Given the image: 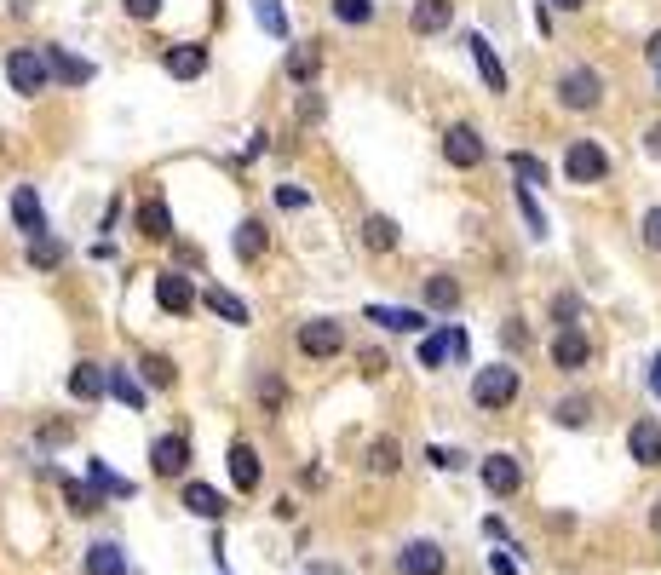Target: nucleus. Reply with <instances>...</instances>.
Masks as SVG:
<instances>
[{
  "instance_id": "nucleus-42",
  "label": "nucleus",
  "mask_w": 661,
  "mask_h": 575,
  "mask_svg": "<svg viewBox=\"0 0 661 575\" xmlns=\"http://www.w3.org/2000/svg\"><path fill=\"white\" fill-rule=\"evenodd\" d=\"M552 317H558V328H575V317H581V299H575V294H558V299H552Z\"/></svg>"
},
{
  "instance_id": "nucleus-28",
  "label": "nucleus",
  "mask_w": 661,
  "mask_h": 575,
  "mask_svg": "<svg viewBox=\"0 0 661 575\" xmlns=\"http://www.w3.org/2000/svg\"><path fill=\"white\" fill-rule=\"evenodd\" d=\"M29 265L35 271H58L64 265V242L58 236H29Z\"/></svg>"
},
{
  "instance_id": "nucleus-46",
  "label": "nucleus",
  "mask_w": 661,
  "mask_h": 575,
  "mask_svg": "<svg viewBox=\"0 0 661 575\" xmlns=\"http://www.w3.org/2000/svg\"><path fill=\"white\" fill-rule=\"evenodd\" d=\"M121 6H127V18H138V23H150L161 12V0H121Z\"/></svg>"
},
{
  "instance_id": "nucleus-17",
  "label": "nucleus",
  "mask_w": 661,
  "mask_h": 575,
  "mask_svg": "<svg viewBox=\"0 0 661 575\" xmlns=\"http://www.w3.org/2000/svg\"><path fill=\"white\" fill-rule=\"evenodd\" d=\"M104 391H110V368H98V363H75V368H69V397L98 403Z\"/></svg>"
},
{
  "instance_id": "nucleus-1",
  "label": "nucleus",
  "mask_w": 661,
  "mask_h": 575,
  "mask_svg": "<svg viewBox=\"0 0 661 575\" xmlns=\"http://www.w3.org/2000/svg\"><path fill=\"white\" fill-rule=\"evenodd\" d=\"M6 81L18 98H35L46 92L58 75H52V58H46V46H12V58H6Z\"/></svg>"
},
{
  "instance_id": "nucleus-23",
  "label": "nucleus",
  "mask_w": 661,
  "mask_h": 575,
  "mask_svg": "<svg viewBox=\"0 0 661 575\" xmlns=\"http://www.w3.org/2000/svg\"><path fill=\"white\" fill-rule=\"evenodd\" d=\"M138 230H144L150 242H167V236H173V213H167L161 196H150V202L138 207Z\"/></svg>"
},
{
  "instance_id": "nucleus-43",
  "label": "nucleus",
  "mask_w": 661,
  "mask_h": 575,
  "mask_svg": "<svg viewBox=\"0 0 661 575\" xmlns=\"http://www.w3.org/2000/svg\"><path fill=\"white\" fill-rule=\"evenodd\" d=\"M639 236H644V248L661 253V207H650V213L639 219Z\"/></svg>"
},
{
  "instance_id": "nucleus-22",
  "label": "nucleus",
  "mask_w": 661,
  "mask_h": 575,
  "mask_svg": "<svg viewBox=\"0 0 661 575\" xmlns=\"http://www.w3.org/2000/svg\"><path fill=\"white\" fill-rule=\"evenodd\" d=\"M87 575H127V552L115 541H92L87 547Z\"/></svg>"
},
{
  "instance_id": "nucleus-26",
  "label": "nucleus",
  "mask_w": 661,
  "mask_h": 575,
  "mask_svg": "<svg viewBox=\"0 0 661 575\" xmlns=\"http://www.w3.org/2000/svg\"><path fill=\"white\" fill-rule=\"evenodd\" d=\"M202 305H207V311H213V317L236 322V328H242V322H248V305H242V299L230 294V288H207V294H202Z\"/></svg>"
},
{
  "instance_id": "nucleus-13",
  "label": "nucleus",
  "mask_w": 661,
  "mask_h": 575,
  "mask_svg": "<svg viewBox=\"0 0 661 575\" xmlns=\"http://www.w3.org/2000/svg\"><path fill=\"white\" fill-rule=\"evenodd\" d=\"M12 219H18L23 236H46V207H41V196H35V184H18V190H12Z\"/></svg>"
},
{
  "instance_id": "nucleus-50",
  "label": "nucleus",
  "mask_w": 661,
  "mask_h": 575,
  "mask_svg": "<svg viewBox=\"0 0 661 575\" xmlns=\"http://www.w3.org/2000/svg\"><path fill=\"white\" fill-rule=\"evenodd\" d=\"M650 391H656V397H661V351H656V357H650Z\"/></svg>"
},
{
  "instance_id": "nucleus-9",
  "label": "nucleus",
  "mask_w": 661,
  "mask_h": 575,
  "mask_svg": "<svg viewBox=\"0 0 661 575\" xmlns=\"http://www.w3.org/2000/svg\"><path fill=\"white\" fill-rule=\"evenodd\" d=\"M443 156H449V167H478L489 150H483L478 127H466V121H455L449 133H443Z\"/></svg>"
},
{
  "instance_id": "nucleus-37",
  "label": "nucleus",
  "mask_w": 661,
  "mask_h": 575,
  "mask_svg": "<svg viewBox=\"0 0 661 575\" xmlns=\"http://www.w3.org/2000/svg\"><path fill=\"white\" fill-rule=\"evenodd\" d=\"M138 374H144V386H173V363L167 357H144Z\"/></svg>"
},
{
  "instance_id": "nucleus-21",
  "label": "nucleus",
  "mask_w": 661,
  "mask_h": 575,
  "mask_svg": "<svg viewBox=\"0 0 661 575\" xmlns=\"http://www.w3.org/2000/svg\"><path fill=\"white\" fill-rule=\"evenodd\" d=\"M161 64H167V75H173V81H196V75L207 69V52H202V46H173Z\"/></svg>"
},
{
  "instance_id": "nucleus-36",
  "label": "nucleus",
  "mask_w": 661,
  "mask_h": 575,
  "mask_svg": "<svg viewBox=\"0 0 661 575\" xmlns=\"http://www.w3.org/2000/svg\"><path fill=\"white\" fill-rule=\"evenodd\" d=\"M518 207H524V225H529V236H547V213H541V202L529 196L524 184H518Z\"/></svg>"
},
{
  "instance_id": "nucleus-48",
  "label": "nucleus",
  "mask_w": 661,
  "mask_h": 575,
  "mask_svg": "<svg viewBox=\"0 0 661 575\" xmlns=\"http://www.w3.org/2000/svg\"><path fill=\"white\" fill-rule=\"evenodd\" d=\"M644 150H650V156L661 161V121H656V127H650V133H644Z\"/></svg>"
},
{
  "instance_id": "nucleus-44",
  "label": "nucleus",
  "mask_w": 661,
  "mask_h": 575,
  "mask_svg": "<svg viewBox=\"0 0 661 575\" xmlns=\"http://www.w3.org/2000/svg\"><path fill=\"white\" fill-rule=\"evenodd\" d=\"M305 202H311V196H305L299 184H282V190H276V207H288V213H299Z\"/></svg>"
},
{
  "instance_id": "nucleus-33",
  "label": "nucleus",
  "mask_w": 661,
  "mask_h": 575,
  "mask_svg": "<svg viewBox=\"0 0 661 575\" xmlns=\"http://www.w3.org/2000/svg\"><path fill=\"white\" fill-rule=\"evenodd\" d=\"M552 420H558V426H587V420H593V397H564V403L552 409Z\"/></svg>"
},
{
  "instance_id": "nucleus-39",
  "label": "nucleus",
  "mask_w": 661,
  "mask_h": 575,
  "mask_svg": "<svg viewBox=\"0 0 661 575\" xmlns=\"http://www.w3.org/2000/svg\"><path fill=\"white\" fill-rule=\"evenodd\" d=\"M368 466H374V472H397V443H391V437H380V443L368 449Z\"/></svg>"
},
{
  "instance_id": "nucleus-11",
  "label": "nucleus",
  "mask_w": 661,
  "mask_h": 575,
  "mask_svg": "<svg viewBox=\"0 0 661 575\" xmlns=\"http://www.w3.org/2000/svg\"><path fill=\"white\" fill-rule=\"evenodd\" d=\"M184 466H190V443L184 437H156L150 443V472L156 478H179Z\"/></svg>"
},
{
  "instance_id": "nucleus-49",
  "label": "nucleus",
  "mask_w": 661,
  "mask_h": 575,
  "mask_svg": "<svg viewBox=\"0 0 661 575\" xmlns=\"http://www.w3.org/2000/svg\"><path fill=\"white\" fill-rule=\"evenodd\" d=\"M644 58H650V64L661 69V29H656V35H650V46H644Z\"/></svg>"
},
{
  "instance_id": "nucleus-12",
  "label": "nucleus",
  "mask_w": 661,
  "mask_h": 575,
  "mask_svg": "<svg viewBox=\"0 0 661 575\" xmlns=\"http://www.w3.org/2000/svg\"><path fill=\"white\" fill-rule=\"evenodd\" d=\"M627 455L639 460V466H661V420H633V432H627Z\"/></svg>"
},
{
  "instance_id": "nucleus-19",
  "label": "nucleus",
  "mask_w": 661,
  "mask_h": 575,
  "mask_svg": "<svg viewBox=\"0 0 661 575\" xmlns=\"http://www.w3.org/2000/svg\"><path fill=\"white\" fill-rule=\"evenodd\" d=\"M230 483L253 495L259 489V455H253V443H230Z\"/></svg>"
},
{
  "instance_id": "nucleus-7",
  "label": "nucleus",
  "mask_w": 661,
  "mask_h": 575,
  "mask_svg": "<svg viewBox=\"0 0 661 575\" xmlns=\"http://www.w3.org/2000/svg\"><path fill=\"white\" fill-rule=\"evenodd\" d=\"M552 363L564 368V374H581V368L593 363V340L581 328H558L552 334Z\"/></svg>"
},
{
  "instance_id": "nucleus-10",
  "label": "nucleus",
  "mask_w": 661,
  "mask_h": 575,
  "mask_svg": "<svg viewBox=\"0 0 661 575\" xmlns=\"http://www.w3.org/2000/svg\"><path fill=\"white\" fill-rule=\"evenodd\" d=\"M363 317L386 334H426V311H414V305H368Z\"/></svg>"
},
{
  "instance_id": "nucleus-38",
  "label": "nucleus",
  "mask_w": 661,
  "mask_h": 575,
  "mask_svg": "<svg viewBox=\"0 0 661 575\" xmlns=\"http://www.w3.org/2000/svg\"><path fill=\"white\" fill-rule=\"evenodd\" d=\"M334 18L340 23H368L374 18V0H334Z\"/></svg>"
},
{
  "instance_id": "nucleus-15",
  "label": "nucleus",
  "mask_w": 661,
  "mask_h": 575,
  "mask_svg": "<svg viewBox=\"0 0 661 575\" xmlns=\"http://www.w3.org/2000/svg\"><path fill=\"white\" fill-rule=\"evenodd\" d=\"M409 23H414V35H443L455 23V0H414Z\"/></svg>"
},
{
  "instance_id": "nucleus-52",
  "label": "nucleus",
  "mask_w": 661,
  "mask_h": 575,
  "mask_svg": "<svg viewBox=\"0 0 661 575\" xmlns=\"http://www.w3.org/2000/svg\"><path fill=\"white\" fill-rule=\"evenodd\" d=\"M650 524H656V529H661V501H656V512H650Z\"/></svg>"
},
{
  "instance_id": "nucleus-8",
  "label": "nucleus",
  "mask_w": 661,
  "mask_h": 575,
  "mask_svg": "<svg viewBox=\"0 0 661 575\" xmlns=\"http://www.w3.org/2000/svg\"><path fill=\"white\" fill-rule=\"evenodd\" d=\"M443 564H449V552L437 541H403L397 552V575H443Z\"/></svg>"
},
{
  "instance_id": "nucleus-45",
  "label": "nucleus",
  "mask_w": 661,
  "mask_h": 575,
  "mask_svg": "<svg viewBox=\"0 0 661 575\" xmlns=\"http://www.w3.org/2000/svg\"><path fill=\"white\" fill-rule=\"evenodd\" d=\"M259 403H265V409H282V380H276V374L259 380Z\"/></svg>"
},
{
  "instance_id": "nucleus-35",
  "label": "nucleus",
  "mask_w": 661,
  "mask_h": 575,
  "mask_svg": "<svg viewBox=\"0 0 661 575\" xmlns=\"http://www.w3.org/2000/svg\"><path fill=\"white\" fill-rule=\"evenodd\" d=\"M443 357H455V351H449V328H443V334H426V340H420V368H437Z\"/></svg>"
},
{
  "instance_id": "nucleus-47",
  "label": "nucleus",
  "mask_w": 661,
  "mask_h": 575,
  "mask_svg": "<svg viewBox=\"0 0 661 575\" xmlns=\"http://www.w3.org/2000/svg\"><path fill=\"white\" fill-rule=\"evenodd\" d=\"M489 570H495V575H518V564H512L506 552H489Z\"/></svg>"
},
{
  "instance_id": "nucleus-30",
  "label": "nucleus",
  "mask_w": 661,
  "mask_h": 575,
  "mask_svg": "<svg viewBox=\"0 0 661 575\" xmlns=\"http://www.w3.org/2000/svg\"><path fill=\"white\" fill-rule=\"evenodd\" d=\"M426 305H432V311H455L460 305V282L455 276H426Z\"/></svg>"
},
{
  "instance_id": "nucleus-3",
  "label": "nucleus",
  "mask_w": 661,
  "mask_h": 575,
  "mask_svg": "<svg viewBox=\"0 0 661 575\" xmlns=\"http://www.w3.org/2000/svg\"><path fill=\"white\" fill-rule=\"evenodd\" d=\"M564 179H570V184H598V179H610V156L598 150L593 138H575L570 150H564Z\"/></svg>"
},
{
  "instance_id": "nucleus-5",
  "label": "nucleus",
  "mask_w": 661,
  "mask_h": 575,
  "mask_svg": "<svg viewBox=\"0 0 661 575\" xmlns=\"http://www.w3.org/2000/svg\"><path fill=\"white\" fill-rule=\"evenodd\" d=\"M478 478H483V489H489L495 501H506V495H518V489H524V466H518V455L495 449V455H483Z\"/></svg>"
},
{
  "instance_id": "nucleus-2",
  "label": "nucleus",
  "mask_w": 661,
  "mask_h": 575,
  "mask_svg": "<svg viewBox=\"0 0 661 575\" xmlns=\"http://www.w3.org/2000/svg\"><path fill=\"white\" fill-rule=\"evenodd\" d=\"M512 397H518V368L512 363L478 368V380H472V403H478V409H506Z\"/></svg>"
},
{
  "instance_id": "nucleus-4",
  "label": "nucleus",
  "mask_w": 661,
  "mask_h": 575,
  "mask_svg": "<svg viewBox=\"0 0 661 575\" xmlns=\"http://www.w3.org/2000/svg\"><path fill=\"white\" fill-rule=\"evenodd\" d=\"M558 104H564V110H598V104H604V75H598V69H570V75H564V81H558Z\"/></svg>"
},
{
  "instance_id": "nucleus-34",
  "label": "nucleus",
  "mask_w": 661,
  "mask_h": 575,
  "mask_svg": "<svg viewBox=\"0 0 661 575\" xmlns=\"http://www.w3.org/2000/svg\"><path fill=\"white\" fill-rule=\"evenodd\" d=\"M87 478L98 483L104 495H133V483H127V478H115V472L104 466V460H87Z\"/></svg>"
},
{
  "instance_id": "nucleus-27",
  "label": "nucleus",
  "mask_w": 661,
  "mask_h": 575,
  "mask_svg": "<svg viewBox=\"0 0 661 575\" xmlns=\"http://www.w3.org/2000/svg\"><path fill=\"white\" fill-rule=\"evenodd\" d=\"M506 167H512V173L524 179V190H535V184H547V179H552V173H547V161H541V156H529V150H512V156H506Z\"/></svg>"
},
{
  "instance_id": "nucleus-40",
  "label": "nucleus",
  "mask_w": 661,
  "mask_h": 575,
  "mask_svg": "<svg viewBox=\"0 0 661 575\" xmlns=\"http://www.w3.org/2000/svg\"><path fill=\"white\" fill-rule=\"evenodd\" d=\"M426 460H432L437 472H460V466H466V455H460V449H443V443H432V449H426Z\"/></svg>"
},
{
  "instance_id": "nucleus-6",
  "label": "nucleus",
  "mask_w": 661,
  "mask_h": 575,
  "mask_svg": "<svg viewBox=\"0 0 661 575\" xmlns=\"http://www.w3.org/2000/svg\"><path fill=\"white\" fill-rule=\"evenodd\" d=\"M299 351H305V357H340L345 351V328L334 317H317V322H299Z\"/></svg>"
},
{
  "instance_id": "nucleus-20",
  "label": "nucleus",
  "mask_w": 661,
  "mask_h": 575,
  "mask_svg": "<svg viewBox=\"0 0 661 575\" xmlns=\"http://www.w3.org/2000/svg\"><path fill=\"white\" fill-rule=\"evenodd\" d=\"M46 58H52V75H58L64 87H87L92 81V64L75 58V52H64V46H46Z\"/></svg>"
},
{
  "instance_id": "nucleus-24",
  "label": "nucleus",
  "mask_w": 661,
  "mask_h": 575,
  "mask_svg": "<svg viewBox=\"0 0 661 575\" xmlns=\"http://www.w3.org/2000/svg\"><path fill=\"white\" fill-rule=\"evenodd\" d=\"M184 506H190L196 518H225V495H219L213 483H184Z\"/></svg>"
},
{
  "instance_id": "nucleus-14",
  "label": "nucleus",
  "mask_w": 661,
  "mask_h": 575,
  "mask_svg": "<svg viewBox=\"0 0 661 575\" xmlns=\"http://www.w3.org/2000/svg\"><path fill=\"white\" fill-rule=\"evenodd\" d=\"M156 299H161V311H173V317H184V311L196 305V288H190V276H179V271H161V276H156Z\"/></svg>"
},
{
  "instance_id": "nucleus-41",
  "label": "nucleus",
  "mask_w": 661,
  "mask_h": 575,
  "mask_svg": "<svg viewBox=\"0 0 661 575\" xmlns=\"http://www.w3.org/2000/svg\"><path fill=\"white\" fill-rule=\"evenodd\" d=\"M64 495L75 512H98V489H87V483H64Z\"/></svg>"
},
{
  "instance_id": "nucleus-31",
  "label": "nucleus",
  "mask_w": 661,
  "mask_h": 575,
  "mask_svg": "<svg viewBox=\"0 0 661 575\" xmlns=\"http://www.w3.org/2000/svg\"><path fill=\"white\" fill-rule=\"evenodd\" d=\"M253 18H259V29H265V35L288 41V12H282V0H253Z\"/></svg>"
},
{
  "instance_id": "nucleus-25",
  "label": "nucleus",
  "mask_w": 661,
  "mask_h": 575,
  "mask_svg": "<svg viewBox=\"0 0 661 575\" xmlns=\"http://www.w3.org/2000/svg\"><path fill=\"white\" fill-rule=\"evenodd\" d=\"M110 397L127 403V409H144V380H138L133 368H110Z\"/></svg>"
},
{
  "instance_id": "nucleus-16",
  "label": "nucleus",
  "mask_w": 661,
  "mask_h": 575,
  "mask_svg": "<svg viewBox=\"0 0 661 575\" xmlns=\"http://www.w3.org/2000/svg\"><path fill=\"white\" fill-rule=\"evenodd\" d=\"M466 52H472V64H478L483 87H489V92H506V64L495 58V46L483 41V35H466Z\"/></svg>"
},
{
  "instance_id": "nucleus-18",
  "label": "nucleus",
  "mask_w": 661,
  "mask_h": 575,
  "mask_svg": "<svg viewBox=\"0 0 661 575\" xmlns=\"http://www.w3.org/2000/svg\"><path fill=\"white\" fill-rule=\"evenodd\" d=\"M230 248H236V259H242V265H253V259H265L271 236H265V225H259V219H242V225H236V236H230Z\"/></svg>"
},
{
  "instance_id": "nucleus-32",
  "label": "nucleus",
  "mask_w": 661,
  "mask_h": 575,
  "mask_svg": "<svg viewBox=\"0 0 661 575\" xmlns=\"http://www.w3.org/2000/svg\"><path fill=\"white\" fill-rule=\"evenodd\" d=\"M317 69H322L317 46H294V52H288V81H317Z\"/></svg>"
},
{
  "instance_id": "nucleus-29",
  "label": "nucleus",
  "mask_w": 661,
  "mask_h": 575,
  "mask_svg": "<svg viewBox=\"0 0 661 575\" xmlns=\"http://www.w3.org/2000/svg\"><path fill=\"white\" fill-rule=\"evenodd\" d=\"M363 242L374 253H391V248H397V225H391L386 213H368V219H363Z\"/></svg>"
},
{
  "instance_id": "nucleus-51",
  "label": "nucleus",
  "mask_w": 661,
  "mask_h": 575,
  "mask_svg": "<svg viewBox=\"0 0 661 575\" xmlns=\"http://www.w3.org/2000/svg\"><path fill=\"white\" fill-rule=\"evenodd\" d=\"M552 6H558V12H581V6H587V0H552Z\"/></svg>"
}]
</instances>
